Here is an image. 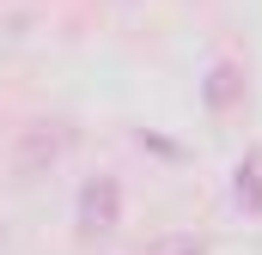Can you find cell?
<instances>
[{"instance_id":"obj_4","label":"cell","mask_w":262,"mask_h":255,"mask_svg":"<svg viewBox=\"0 0 262 255\" xmlns=\"http://www.w3.org/2000/svg\"><path fill=\"white\" fill-rule=\"evenodd\" d=\"M183 255H201V249H183Z\"/></svg>"},{"instance_id":"obj_3","label":"cell","mask_w":262,"mask_h":255,"mask_svg":"<svg viewBox=\"0 0 262 255\" xmlns=\"http://www.w3.org/2000/svg\"><path fill=\"white\" fill-rule=\"evenodd\" d=\"M43 128H49V122H37V128H31V140H25V152H18V170H37L43 158H49V164L61 158L67 134H43Z\"/></svg>"},{"instance_id":"obj_2","label":"cell","mask_w":262,"mask_h":255,"mask_svg":"<svg viewBox=\"0 0 262 255\" xmlns=\"http://www.w3.org/2000/svg\"><path fill=\"white\" fill-rule=\"evenodd\" d=\"M232 200H238L250 219H262V146H250V152L238 158V170H232Z\"/></svg>"},{"instance_id":"obj_1","label":"cell","mask_w":262,"mask_h":255,"mask_svg":"<svg viewBox=\"0 0 262 255\" xmlns=\"http://www.w3.org/2000/svg\"><path fill=\"white\" fill-rule=\"evenodd\" d=\"M116 219H122V189H116V176H98V183L79 189V231H85V237L116 231Z\"/></svg>"}]
</instances>
